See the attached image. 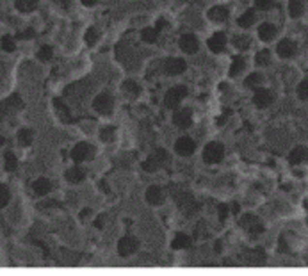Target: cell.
Returning a JSON list of instances; mask_svg holds the SVG:
<instances>
[{
    "label": "cell",
    "mask_w": 308,
    "mask_h": 276,
    "mask_svg": "<svg viewBox=\"0 0 308 276\" xmlns=\"http://www.w3.org/2000/svg\"><path fill=\"white\" fill-rule=\"evenodd\" d=\"M255 61H257V64H260V66H267L271 62V52L267 48L260 50L259 54L255 55Z\"/></svg>",
    "instance_id": "1f68e13d"
},
{
    "label": "cell",
    "mask_w": 308,
    "mask_h": 276,
    "mask_svg": "<svg viewBox=\"0 0 308 276\" xmlns=\"http://www.w3.org/2000/svg\"><path fill=\"white\" fill-rule=\"evenodd\" d=\"M164 70L166 73H169V75H180V73H184L187 70V64H185V61L180 59V57H171V59L166 61Z\"/></svg>",
    "instance_id": "8fae6325"
},
{
    "label": "cell",
    "mask_w": 308,
    "mask_h": 276,
    "mask_svg": "<svg viewBox=\"0 0 308 276\" xmlns=\"http://www.w3.org/2000/svg\"><path fill=\"white\" fill-rule=\"evenodd\" d=\"M141 38H143L144 43H155L159 39V29L157 27H146L141 32Z\"/></svg>",
    "instance_id": "484cf974"
},
{
    "label": "cell",
    "mask_w": 308,
    "mask_h": 276,
    "mask_svg": "<svg viewBox=\"0 0 308 276\" xmlns=\"http://www.w3.org/2000/svg\"><path fill=\"white\" fill-rule=\"evenodd\" d=\"M207 45H209V50L212 52V54H219V52H223V48H225V45H226L225 32L212 34V38L207 41Z\"/></svg>",
    "instance_id": "5bb4252c"
},
{
    "label": "cell",
    "mask_w": 308,
    "mask_h": 276,
    "mask_svg": "<svg viewBox=\"0 0 308 276\" xmlns=\"http://www.w3.org/2000/svg\"><path fill=\"white\" fill-rule=\"evenodd\" d=\"M121 89H123V93L127 94V96H130V98H136L139 94V91H141V88H139L134 80H125L123 86H121Z\"/></svg>",
    "instance_id": "d4e9b609"
},
{
    "label": "cell",
    "mask_w": 308,
    "mask_h": 276,
    "mask_svg": "<svg viewBox=\"0 0 308 276\" xmlns=\"http://www.w3.org/2000/svg\"><path fill=\"white\" fill-rule=\"evenodd\" d=\"M255 6L260 11H269L271 7L275 6V0H255Z\"/></svg>",
    "instance_id": "f35d334b"
},
{
    "label": "cell",
    "mask_w": 308,
    "mask_h": 276,
    "mask_svg": "<svg viewBox=\"0 0 308 276\" xmlns=\"http://www.w3.org/2000/svg\"><path fill=\"white\" fill-rule=\"evenodd\" d=\"M255 20H257V13H255V9H248V11L242 13L241 16H239L237 25L241 29H249L255 23Z\"/></svg>",
    "instance_id": "d6986e66"
},
{
    "label": "cell",
    "mask_w": 308,
    "mask_h": 276,
    "mask_svg": "<svg viewBox=\"0 0 308 276\" xmlns=\"http://www.w3.org/2000/svg\"><path fill=\"white\" fill-rule=\"evenodd\" d=\"M246 68V59L241 57V55H237L233 57V61H231V66H230V77H237V75H241V72Z\"/></svg>",
    "instance_id": "603a6c76"
},
{
    "label": "cell",
    "mask_w": 308,
    "mask_h": 276,
    "mask_svg": "<svg viewBox=\"0 0 308 276\" xmlns=\"http://www.w3.org/2000/svg\"><path fill=\"white\" fill-rule=\"evenodd\" d=\"M93 107L94 110L98 112V114H104V116H107V114H110L112 112V109H114V100L110 98L109 94H98L96 98H94L93 102Z\"/></svg>",
    "instance_id": "5b68a950"
},
{
    "label": "cell",
    "mask_w": 308,
    "mask_h": 276,
    "mask_svg": "<svg viewBox=\"0 0 308 276\" xmlns=\"http://www.w3.org/2000/svg\"><path fill=\"white\" fill-rule=\"evenodd\" d=\"M226 214H228V207H226V205H219V217L221 219H225Z\"/></svg>",
    "instance_id": "7bdbcfd3"
},
{
    "label": "cell",
    "mask_w": 308,
    "mask_h": 276,
    "mask_svg": "<svg viewBox=\"0 0 308 276\" xmlns=\"http://www.w3.org/2000/svg\"><path fill=\"white\" fill-rule=\"evenodd\" d=\"M86 178V173H84L82 168H78V166H73L66 171V180L70 184H80Z\"/></svg>",
    "instance_id": "44dd1931"
},
{
    "label": "cell",
    "mask_w": 308,
    "mask_h": 276,
    "mask_svg": "<svg viewBox=\"0 0 308 276\" xmlns=\"http://www.w3.org/2000/svg\"><path fill=\"white\" fill-rule=\"evenodd\" d=\"M80 2H82L84 6H88V7H93L94 4H96V2H98V0H80Z\"/></svg>",
    "instance_id": "ee69618b"
},
{
    "label": "cell",
    "mask_w": 308,
    "mask_h": 276,
    "mask_svg": "<svg viewBox=\"0 0 308 276\" xmlns=\"http://www.w3.org/2000/svg\"><path fill=\"white\" fill-rule=\"evenodd\" d=\"M139 248V243L138 239L132 237V235H127V237L120 239V243H118V253L121 257H130L132 253H136Z\"/></svg>",
    "instance_id": "8992f818"
},
{
    "label": "cell",
    "mask_w": 308,
    "mask_h": 276,
    "mask_svg": "<svg viewBox=\"0 0 308 276\" xmlns=\"http://www.w3.org/2000/svg\"><path fill=\"white\" fill-rule=\"evenodd\" d=\"M187 96V88L185 86H175L171 88L164 96V105L168 109H175L176 105L180 104L182 100Z\"/></svg>",
    "instance_id": "277c9868"
},
{
    "label": "cell",
    "mask_w": 308,
    "mask_h": 276,
    "mask_svg": "<svg viewBox=\"0 0 308 276\" xmlns=\"http://www.w3.org/2000/svg\"><path fill=\"white\" fill-rule=\"evenodd\" d=\"M194 141L191 138H180L175 143V152L182 157H191L194 153Z\"/></svg>",
    "instance_id": "7c38bea8"
},
{
    "label": "cell",
    "mask_w": 308,
    "mask_h": 276,
    "mask_svg": "<svg viewBox=\"0 0 308 276\" xmlns=\"http://www.w3.org/2000/svg\"><path fill=\"white\" fill-rule=\"evenodd\" d=\"M146 201H148L150 205H160L162 201H164V193H162V189L159 187V185H152V187H148V191H146Z\"/></svg>",
    "instance_id": "e0dca14e"
},
{
    "label": "cell",
    "mask_w": 308,
    "mask_h": 276,
    "mask_svg": "<svg viewBox=\"0 0 308 276\" xmlns=\"http://www.w3.org/2000/svg\"><path fill=\"white\" fill-rule=\"evenodd\" d=\"M233 45H235V48H239V50H248L249 38L248 36H237V38L233 39Z\"/></svg>",
    "instance_id": "8d00e7d4"
},
{
    "label": "cell",
    "mask_w": 308,
    "mask_h": 276,
    "mask_svg": "<svg viewBox=\"0 0 308 276\" xmlns=\"http://www.w3.org/2000/svg\"><path fill=\"white\" fill-rule=\"evenodd\" d=\"M178 45H180V48L185 54H196L200 48V43L194 34H184L180 38V41H178Z\"/></svg>",
    "instance_id": "4fadbf2b"
},
{
    "label": "cell",
    "mask_w": 308,
    "mask_h": 276,
    "mask_svg": "<svg viewBox=\"0 0 308 276\" xmlns=\"http://www.w3.org/2000/svg\"><path fill=\"white\" fill-rule=\"evenodd\" d=\"M52 55H54V50H52V46H48V45H43L41 48L38 50V59L39 61H50L52 59Z\"/></svg>",
    "instance_id": "d6a6232c"
},
{
    "label": "cell",
    "mask_w": 308,
    "mask_h": 276,
    "mask_svg": "<svg viewBox=\"0 0 308 276\" xmlns=\"http://www.w3.org/2000/svg\"><path fill=\"white\" fill-rule=\"evenodd\" d=\"M276 36V27L273 25V23H262L259 27V38L262 39V41H271V39H275Z\"/></svg>",
    "instance_id": "ffe728a7"
},
{
    "label": "cell",
    "mask_w": 308,
    "mask_h": 276,
    "mask_svg": "<svg viewBox=\"0 0 308 276\" xmlns=\"http://www.w3.org/2000/svg\"><path fill=\"white\" fill-rule=\"evenodd\" d=\"M173 123H175L178 128H189L191 123H193V114H191V109H178L175 110L173 114Z\"/></svg>",
    "instance_id": "30bf717a"
},
{
    "label": "cell",
    "mask_w": 308,
    "mask_h": 276,
    "mask_svg": "<svg viewBox=\"0 0 308 276\" xmlns=\"http://www.w3.org/2000/svg\"><path fill=\"white\" fill-rule=\"evenodd\" d=\"M262 80H264L262 73H249L248 77H246V80H244V86L251 89H257L260 84H262Z\"/></svg>",
    "instance_id": "4316f807"
},
{
    "label": "cell",
    "mask_w": 308,
    "mask_h": 276,
    "mask_svg": "<svg viewBox=\"0 0 308 276\" xmlns=\"http://www.w3.org/2000/svg\"><path fill=\"white\" fill-rule=\"evenodd\" d=\"M9 199H11V193H9L7 185L0 184V209H4V207L9 203Z\"/></svg>",
    "instance_id": "e575fe53"
},
{
    "label": "cell",
    "mask_w": 308,
    "mask_h": 276,
    "mask_svg": "<svg viewBox=\"0 0 308 276\" xmlns=\"http://www.w3.org/2000/svg\"><path fill=\"white\" fill-rule=\"evenodd\" d=\"M15 6L20 13H32L36 9V2L34 0H16Z\"/></svg>",
    "instance_id": "83f0119b"
},
{
    "label": "cell",
    "mask_w": 308,
    "mask_h": 276,
    "mask_svg": "<svg viewBox=\"0 0 308 276\" xmlns=\"http://www.w3.org/2000/svg\"><path fill=\"white\" fill-rule=\"evenodd\" d=\"M55 4H59L62 9H70V6H72V0H54Z\"/></svg>",
    "instance_id": "b9f144b4"
},
{
    "label": "cell",
    "mask_w": 308,
    "mask_h": 276,
    "mask_svg": "<svg viewBox=\"0 0 308 276\" xmlns=\"http://www.w3.org/2000/svg\"><path fill=\"white\" fill-rule=\"evenodd\" d=\"M84 39H86V43L91 46V45H94L96 41H98V31L94 27H89L88 31H86V34H84Z\"/></svg>",
    "instance_id": "d590c367"
},
{
    "label": "cell",
    "mask_w": 308,
    "mask_h": 276,
    "mask_svg": "<svg viewBox=\"0 0 308 276\" xmlns=\"http://www.w3.org/2000/svg\"><path fill=\"white\" fill-rule=\"evenodd\" d=\"M305 13V2L303 0H291L289 2V15L292 18H299Z\"/></svg>",
    "instance_id": "cb8c5ba5"
},
{
    "label": "cell",
    "mask_w": 308,
    "mask_h": 276,
    "mask_svg": "<svg viewBox=\"0 0 308 276\" xmlns=\"http://www.w3.org/2000/svg\"><path fill=\"white\" fill-rule=\"evenodd\" d=\"M296 52H297V45L289 38L281 39L280 43L276 45V54L280 55L281 59H291V57L296 55Z\"/></svg>",
    "instance_id": "9c48e42d"
},
{
    "label": "cell",
    "mask_w": 308,
    "mask_h": 276,
    "mask_svg": "<svg viewBox=\"0 0 308 276\" xmlns=\"http://www.w3.org/2000/svg\"><path fill=\"white\" fill-rule=\"evenodd\" d=\"M18 39H32L34 38V29H27V31H22V32L16 36Z\"/></svg>",
    "instance_id": "60d3db41"
},
{
    "label": "cell",
    "mask_w": 308,
    "mask_h": 276,
    "mask_svg": "<svg viewBox=\"0 0 308 276\" xmlns=\"http://www.w3.org/2000/svg\"><path fill=\"white\" fill-rule=\"evenodd\" d=\"M273 102H275V96H273V93H271L269 89H264V88L255 89L253 104L257 105L259 109H265V107H269Z\"/></svg>",
    "instance_id": "ba28073f"
},
{
    "label": "cell",
    "mask_w": 308,
    "mask_h": 276,
    "mask_svg": "<svg viewBox=\"0 0 308 276\" xmlns=\"http://www.w3.org/2000/svg\"><path fill=\"white\" fill-rule=\"evenodd\" d=\"M209 18H210V22H216V23H223V22H226L228 20V9H226L225 6H214L212 9H210L209 13Z\"/></svg>",
    "instance_id": "2e32d148"
},
{
    "label": "cell",
    "mask_w": 308,
    "mask_h": 276,
    "mask_svg": "<svg viewBox=\"0 0 308 276\" xmlns=\"http://www.w3.org/2000/svg\"><path fill=\"white\" fill-rule=\"evenodd\" d=\"M297 96L301 100H308V78L299 82V86H297Z\"/></svg>",
    "instance_id": "74e56055"
},
{
    "label": "cell",
    "mask_w": 308,
    "mask_h": 276,
    "mask_svg": "<svg viewBox=\"0 0 308 276\" xmlns=\"http://www.w3.org/2000/svg\"><path fill=\"white\" fill-rule=\"evenodd\" d=\"M114 132H116L114 127H104L100 130V138H102V141H105V143H112L116 138Z\"/></svg>",
    "instance_id": "836d02e7"
},
{
    "label": "cell",
    "mask_w": 308,
    "mask_h": 276,
    "mask_svg": "<svg viewBox=\"0 0 308 276\" xmlns=\"http://www.w3.org/2000/svg\"><path fill=\"white\" fill-rule=\"evenodd\" d=\"M307 160H308V148L307 146H296V148L289 153V162L294 164V166L301 164V162H307Z\"/></svg>",
    "instance_id": "9a60e30c"
},
{
    "label": "cell",
    "mask_w": 308,
    "mask_h": 276,
    "mask_svg": "<svg viewBox=\"0 0 308 276\" xmlns=\"http://www.w3.org/2000/svg\"><path fill=\"white\" fill-rule=\"evenodd\" d=\"M93 157V146L89 143H77L72 150V159L75 162H84Z\"/></svg>",
    "instance_id": "52a82bcc"
},
{
    "label": "cell",
    "mask_w": 308,
    "mask_h": 276,
    "mask_svg": "<svg viewBox=\"0 0 308 276\" xmlns=\"http://www.w3.org/2000/svg\"><path fill=\"white\" fill-rule=\"evenodd\" d=\"M0 46H2V50L4 52H15L16 50V41H15V38L13 36H4V38L0 39Z\"/></svg>",
    "instance_id": "f546056e"
},
{
    "label": "cell",
    "mask_w": 308,
    "mask_h": 276,
    "mask_svg": "<svg viewBox=\"0 0 308 276\" xmlns=\"http://www.w3.org/2000/svg\"><path fill=\"white\" fill-rule=\"evenodd\" d=\"M4 160H6V169H7V171H9V173L16 171L18 160H16V157H15V153H13V152H6V155H4Z\"/></svg>",
    "instance_id": "4dcf8cb0"
},
{
    "label": "cell",
    "mask_w": 308,
    "mask_h": 276,
    "mask_svg": "<svg viewBox=\"0 0 308 276\" xmlns=\"http://www.w3.org/2000/svg\"><path fill=\"white\" fill-rule=\"evenodd\" d=\"M225 157V146L221 143H209L203 150V160L207 164H217Z\"/></svg>",
    "instance_id": "3957f363"
},
{
    "label": "cell",
    "mask_w": 308,
    "mask_h": 276,
    "mask_svg": "<svg viewBox=\"0 0 308 276\" xmlns=\"http://www.w3.org/2000/svg\"><path fill=\"white\" fill-rule=\"evenodd\" d=\"M249 260H251V262H264L265 253L260 248H257L255 251H251V253H249Z\"/></svg>",
    "instance_id": "ab89813d"
},
{
    "label": "cell",
    "mask_w": 308,
    "mask_h": 276,
    "mask_svg": "<svg viewBox=\"0 0 308 276\" xmlns=\"http://www.w3.org/2000/svg\"><path fill=\"white\" fill-rule=\"evenodd\" d=\"M32 191L36 196H45V194H48L50 191H52V182L45 177L38 178V180L32 184Z\"/></svg>",
    "instance_id": "ac0fdd59"
},
{
    "label": "cell",
    "mask_w": 308,
    "mask_h": 276,
    "mask_svg": "<svg viewBox=\"0 0 308 276\" xmlns=\"http://www.w3.org/2000/svg\"><path fill=\"white\" fill-rule=\"evenodd\" d=\"M164 27H166V20H164V18H160L159 22H157V29L160 31V29H164Z\"/></svg>",
    "instance_id": "f6af8a7d"
},
{
    "label": "cell",
    "mask_w": 308,
    "mask_h": 276,
    "mask_svg": "<svg viewBox=\"0 0 308 276\" xmlns=\"http://www.w3.org/2000/svg\"><path fill=\"white\" fill-rule=\"evenodd\" d=\"M102 219H104V217H102V215H100V217H98V221H94V227L102 228V225H104V221H102Z\"/></svg>",
    "instance_id": "bcb514c9"
},
{
    "label": "cell",
    "mask_w": 308,
    "mask_h": 276,
    "mask_svg": "<svg viewBox=\"0 0 308 276\" xmlns=\"http://www.w3.org/2000/svg\"><path fill=\"white\" fill-rule=\"evenodd\" d=\"M168 162V153L164 148H157L152 155L146 157V160L143 162V169L148 173H155L160 166H164Z\"/></svg>",
    "instance_id": "6da1fadb"
},
{
    "label": "cell",
    "mask_w": 308,
    "mask_h": 276,
    "mask_svg": "<svg viewBox=\"0 0 308 276\" xmlns=\"http://www.w3.org/2000/svg\"><path fill=\"white\" fill-rule=\"evenodd\" d=\"M32 139H34V132L31 128H22V130L18 132V141H20V144H23V146H29V144L32 143Z\"/></svg>",
    "instance_id": "f1b7e54d"
},
{
    "label": "cell",
    "mask_w": 308,
    "mask_h": 276,
    "mask_svg": "<svg viewBox=\"0 0 308 276\" xmlns=\"http://www.w3.org/2000/svg\"><path fill=\"white\" fill-rule=\"evenodd\" d=\"M239 225H241L251 237H257L260 233H264V225H262L259 217L253 214H244L241 219H239Z\"/></svg>",
    "instance_id": "7a4b0ae2"
},
{
    "label": "cell",
    "mask_w": 308,
    "mask_h": 276,
    "mask_svg": "<svg viewBox=\"0 0 308 276\" xmlns=\"http://www.w3.org/2000/svg\"><path fill=\"white\" fill-rule=\"evenodd\" d=\"M173 249H189L191 248V237L185 233H176L175 241H173Z\"/></svg>",
    "instance_id": "7402d4cb"
}]
</instances>
